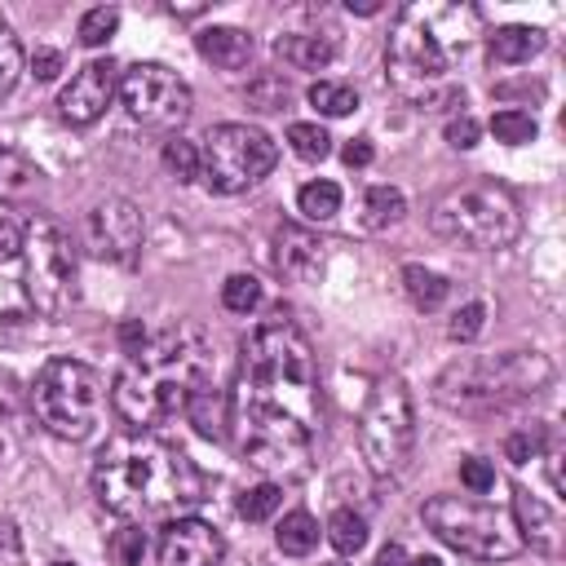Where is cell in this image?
Returning a JSON list of instances; mask_svg holds the SVG:
<instances>
[{"label": "cell", "instance_id": "1", "mask_svg": "<svg viewBox=\"0 0 566 566\" xmlns=\"http://www.w3.org/2000/svg\"><path fill=\"white\" fill-rule=\"evenodd\" d=\"M318 367L292 318H265L243 336L239 380L230 394V429L239 455L270 478H301L318 433Z\"/></svg>", "mask_w": 566, "mask_h": 566}, {"label": "cell", "instance_id": "2", "mask_svg": "<svg viewBox=\"0 0 566 566\" xmlns=\"http://www.w3.org/2000/svg\"><path fill=\"white\" fill-rule=\"evenodd\" d=\"M208 491L199 464L168 438L150 429H124L106 438L93 464V495L106 513L124 522L181 517Z\"/></svg>", "mask_w": 566, "mask_h": 566}, {"label": "cell", "instance_id": "3", "mask_svg": "<svg viewBox=\"0 0 566 566\" xmlns=\"http://www.w3.org/2000/svg\"><path fill=\"white\" fill-rule=\"evenodd\" d=\"M212 363L217 358L208 332L199 323H172L128 349L124 367L115 371L111 402L119 420L133 429L168 424L177 411L190 407L199 389H208Z\"/></svg>", "mask_w": 566, "mask_h": 566}, {"label": "cell", "instance_id": "4", "mask_svg": "<svg viewBox=\"0 0 566 566\" xmlns=\"http://www.w3.org/2000/svg\"><path fill=\"white\" fill-rule=\"evenodd\" d=\"M478 22H482V13L469 4H407V9H398L389 44H385L389 84L416 106L455 102L460 88L451 84V57H455V49L464 53L469 40L447 44V35H460L464 27H478Z\"/></svg>", "mask_w": 566, "mask_h": 566}, {"label": "cell", "instance_id": "5", "mask_svg": "<svg viewBox=\"0 0 566 566\" xmlns=\"http://www.w3.org/2000/svg\"><path fill=\"white\" fill-rule=\"evenodd\" d=\"M553 385V363L539 349H509L486 358H460L438 376V402L455 411H495L526 402Z\"/></svg>", "mask_w": 566, "mask_h": 566}, {"label": "cell", "instance_id": "6", "mask_svg": "<svg viewBox=\"0 0 566 566\" xmlns=\"http://www.w3.org/2000/svg\"><path fill=\"white\" fill-rule=\"evenodd\" d=\"M429 230L473 252H500L522 234V203L495 177H469L433 199Z\"/></svg>", "mask_w": 566, "mask_h": 566}, {"label": "cell", "instance_id": "7", "mask_svg": "<svg viewBox=\"0 0 566 566\" xmlns=\"http://www.w3.org/2000/svg\"><path fill=\"white\" fill-rule=\"evenodd\" d=\"M420 517L447 548H455L473 562H509L526 548L513 513L500 504L473 500V495H433V500H424Z\"/></svg>", "mask_w": 566, "mask_h": 566}, {"label": "cell", "instance_id": "8", "mask_svg": "<svg viewBox=\"0 0 566 566\" xmlns=\"http://www.w3.org/2000/svg\"><path fill=\"white\" fill-rule=\"evenodd\" d=\"M102 376L80 358H49L31 385V407L40 424L66 442H80L102 420Z\"/></svg>", "mask_w": 566, "mask_h": 566}, {"label": "cell", "instance_id": "9", "mask_svg": "<svg viewBox=\"0 0 566 566\" xmlns=\"http://www.w3.org/2000/svg\"><path fill=\"white\" fill-rule=\"evenodd\" d=\"M22 287H27V301L44 318L66 314L75 305V296H80L75 243L49 217H31V226L22 230Z\"/></svg>", "mask_w": 566, "mask_h": 566}, {"label": "cell", "instance_id": "10", "mask_svg": "<svg viewBox=\"0 0 566 566\" xmlns=\"http://www.w3.org/2000/svg\"><path fill=\"white\" fill-rule=\"evenodd\" d=\"M416 442V407H411V389L402 376H380L363 402L358 416V447L363 460L371 464V473L389 478L407 464Z\"/></svg>", "mask_w": 566, "mask_h": 566}, {"label": "cell", "instance_id": "11", "mask_svg": "<svg viewBox=\"0 0 566 566\" xmlns=\"http://www.w3.org/2000/svg\"><path fill=\"white\" fill-rule=\"evenodd\" d=\"M274 159H279V146L270 133L252 124H217L199 146V177L217 195H239L256 186L274 168Z\"/></svg>", "mask_w": 566, "mask_h": 566}, {"label": "cell", "instance_id": "12", "mask_svg": "<svg viewBox=\"0 0 566 566\" xmlns=\"http://www.w3.org/2000/svg\"><path fill=\"white\" fill-rule=\"evenodd\" d=\"M119 553L124 566H217L226 539L203 517H172L159 531H124Z\"/></svg>", "mask_w": 566, "mask_h": 566}, {"label": "cell", "instance_id": "13", "mask_svg": "<svg viewBox=\"0 0 566 566\" xmlns=\"http://www.w3.org/2000/svg\"><path fill=\"white\" fill-rule=\"evenodd\" d=\"M124 111L155 133H172L190 119V84L164 62H133L119 75Z\"/></svg>", "mask_w": 566, "mask_h": 566}, {"label": "cell", "instance_id": "14", "mask_svg": "<svg viewBox=\"0 0 566 566\" xmlns=\"http://www.w3.org/2000/svg\"><path fill=\"white\" fill-rule=\"evenodd\" d=\"M142 239H146V217L133 199H102L88 208L84 217V243L93 256L102 261H115V265H133L137 252H142Z\"/></svg>", "mask_w": 566, "mask_h": 566}, {"label": "cell", "instance_id": "15", "mask_svg": "<svg viewBox=\"0 0 566 566\" xmlns=\"http://www.w3.org/2000/svg\"><path fill=\"white\" fill-rule=\"evenodd\" d=\"M115 93H119V66H115L111 57H93V62H84V66L71 75V84L62 88L57 115H62L66 124H75V128H88V124H97V119L106 115V106H111Z\"/></svg>", "mask_w": 566, "mask_h": 566}, {"label": "cell", "instance_id": "16", "mask_svg": "<svg viewBox=\"0 0 566 566\" xmlns=\"http://www.w3.org/2000/svg\"><path fill=\"white\" fill-rule=\"evenodd\" d=\"M274 270L283 279H296V283H310L323 274V261H327V243L301 226H279L274 230V252H270Z\"/></svg>", "mask_w": 566, "mask_h": 566}, {"label": "cell", "instance_id": "17", "mask_svg": "<svg viewBox=\"0 0 566 566\" xmlns=\"http://www.w3.org/2000/svg\"><path fill=\"white\" fill-rule=\"evenodd\" d=\"M336 49H340V40L332 31H323V35L318 31H292V35L274 40V53L296 71H323L336 57Z\"/></svg>", "mask_w": 566, "mask_h": 566}, {"label": "cell", "instance_id": "18", "mask_svg": "<svg viewBox=\"0 0 566 566\" xmlns=\"http://www.w3.org/2000/svg\"><path fill=\"white\" fill-rule=\"evenodd\" d=\"M199 53L221 71H239L252 57V35L239 27H208L199 31Z\"/></svg>", "mask_w": 566, "mask_h": 566}, {"label": "cell", "instance_id": "19", "mask_svg": "<svg viewBox=\"0 0 566 566\" xmlns=\"http://www.w3.org/2000/svg\"><path fill=\"white\" fill-rule=\"evenodd\" d=\"M517 531H522V544H531V548H539V553H553L557 548V517L531 495V491H522L517 486Z\"/></svg>", "mask_w": 566, "mask_h": 566}, {"label": "cell", "instance_id": "20", "mask_svg": "<svg viewBox=\"0 0 566 566\" xmlns=\"http://www.w3.org/2000/svg\"><path fill=\"white\" fill-rule=\"evenodd\" d=\"M40 168L22 155V150H13V146H0V203H22V199H31L35 190H40Z\"/></svg>", "mask_w": 566, "mask_h": 566}, {"label": "cell", "instance_id": "21", "mask_svg": "<svg viewBox=\"0 0 566 566\" xmlns=\"http://www.w3.org/2000/svg\"><path fill=\"white\" fill-rule=\"evenodd\" d=\"M544 49V31L539 27H500L495 35H491V44H486V53H491V62H500V66H522V62H531L535 53Z\"/></svg>", "mask_w": 566, "mask_h": 566}, {"label": "cell", "instance_id": "22", "mask_svg": "<svg viewBox=\"0 0 566 566\" xmlns=\"http://www.w3.org/2000/svg\"><path fill=\"white\" fill-rule=\"evenodd\" d=\"M274 544H279V553H287V557H305V553L318 548V522H314L305 509H292V513L279 522Z\"/></svg>", "mask_w": 566, "mask_h": 566}, {"label": "cell", "instance_id": "23", "mask_svg": "<svg viewBox=\"0 0 566 566\" xmlns=\"http://www.w3.org/2000/svg\"><path fill=\"white\" fill-rule=\"evenodd\" d=\"M402 287H407L416 310H438L451 296V283L438 270H424V265H402Z\"/></svg>", "mask_w": 566, "mask_h": 566}, {"label": "cell", "instance_id": "24", "mask_svg": "<svg viewBox=\"0 0 566 566\" xmlns=\"http://www.w3.org/2000/svg\"><path fill=\"white\" fill-rule=\"evenodd\" d=\"M186 416L195 420V429L203 438H226V424H230V398L226 394H212V389H199L186 407Z\"/></svg>", "mask_w": 566, "mask_h": 566}, {"label": "cell", "instance_id": "25", "mask_svg": "<svg viewBox=\"0 0 566 566\" xmlns=\"http://www.w3.org/2000/svg\"><path fill=\"white\" fill-rule=\"evenodd\" d=\"M402 212H407V199H402V190H394V186H371V190L363 195V226H367V230H385V226H394Z\"/></svg>", "mask_w": 566, "mask_h": 566}, {"label": "cell", "instance_id": "26", "mask_svg": "<svg viewBox=\"0 0 566 566\" xmlns=\"http://www.w3.org/2000/svg\"><path fill=\"white\" fill-rule=\"evenodd\" d=\"M296 208L305 221H332L340 212V186L336 181H305L296 190Z\"/></svg>", "mask_w": 566, "mask_h": 566}, {"label": "cell", "instance_id": "27", "mask_svg": "<svg viewBox=\"0 0 566 566\" xmlns=\"http://www.w3.org/2000/svg\"><path fill=\"white\" fill-rule=\"evenodd\" d=\"M305 97H310V106H314L318 115H332V119L358 111V93H354L349 84H340V80H318V84H310Z\"/></svg>", "mask_w": 566, "mask_h": 566}, {"label": "cell", "instance_id": "28", "mask_svg": "<svg viewBox=\"0 0 566 566\" xmlns=\"http://www.w3.org/2000/svg\"><path fill=\"white\" fill-rule=\"evenodd\" d=\"M491 133H495V142H504V146H526V142H535V133H539V124H535V115L531 111H495L491 115Z\"/></svg>", "mask_w": 566, "mask_h": 566}, {"label": "cell", "instance_id": "29", "mask_svg": "<svg viewBox=\"0 0 566 566\" xmlns=\"http://www.w3.org/2000/svg\"><path fill=\"white\" fill-rule=\"evenodd\" d=\"M327 539H332V548L336 553H358L363 544H367V522L354 513V509H336L332 513V522H327Z\"/></svg>", "mask_w": 566, "mask_h": 566}, {"label": "cell", "instance_id": "30", "mask_svg": "<svg viewBox=\"0 0 566 566\" xmlns=\"http://www.w3.org/2000/svg\"><path fill=\"white\" fill-rule=\"evenodd\" d=\"M115 31H119V9H115V4H97V9H88V13L80 18V27H75V35H80L84 49H102Z\"/></svg>", "mask_w": 566, "mask_h": 566}, {"label": "cell", "instance_id": "31", "mask_svg": "<svg viewBox=\"0 0 566 566\" xmlns=\"http://www.w3.org/2000/svg\"><path fill=\"white\" fill-rule=\"evenodd\" d=\"M287 102H292V88H287L283 75H256V80L248 84V106L261 111V115H274V111H283Z\"/></svg>", "mask_w": 566, "mask_h": 566}, {"label": "cell", "instance_id": "32", "mask_svg": "<svg viewBox=\"0 0 566 566\" xmlns=\"http://www.w3.org/2000/svg\"><path fill=\"white\" fill-rule=\"evenodd\" d=\"M287 146H292L301 159L318 164V159H327L332 137H327V128H318V124H287Z\"/></svg>", "mask_w": 566, "mask_h": 566}, {"label": "cell", "instance_id": "33", "mask_svg": "<svg viewBox=\"0 0 566 566\" xmlns=\"http://www.w3.org/2000/svg\"><path fill=\"white\" fill-rule=\"evenodd\" d=\"M221 305H226L230 314H252V310L261 305V283H256L252 274H230V279L221 283Z\"/></svg>", "mask_w": 566, "mask_h": 566}, {"label": "cell", "instance_id": "34", "mask_svg": "<svg viewBox=\"0 0 566 566\" xmlns=\"http://www.w3.org/2000/svg\"><path fill=\"white\" fill-rule=\"evenodd\" d=\"M279 504H283V486H279V482H261V486H248V491L239 495V517L265 522Z\"/></svg>", "mask_w": 566, "mask_h": 566}, {"label": "cell", "instance_id": "35", "mask_svg": "<svg viewBox=\"0 0 566 566\" xmlns=\"http://www.w3.org/2000/svg\"><path fill=\"white\" fill-rule=\"evenodd\" d=\"M18 75H22V44H18L13 27L0 18V97H9V93H13Z\"/></svg>", "mask_w": 566, "mask_h": 566}, {"label": "cell", "instance_id": "36", "mask_svg": "<svg viewBox=\"0 0 566 566\" xmlns=\"http://www.w3.org/2000/svg\"><path fill=\"white\" fill-rule=\"evenodd\" d=\"M164 168H168L177 181H195V177H199V146L186 142V137L164 142Z\"/></svg>", "mask_w": 566, "mask_h": 566}, {"label": "cell", "instance_id": "37", "mask_svg": "<svg viewBox=\"0 0 566 566\" xmlns=\"http://www.w3.org/2000/svg\"><path fill=\"white\" fill-rule=\"evenodd\" d=\"M544 442H548V429L544 424H531V429H517L504 438V455L513 464H526V460H539L544 455Z\"/></svg>", "mask_w": 566, "mask_h": 566}, {"label": "cell", "instance_id": "38", "mask_svg": "<svg viewBox=\"0 0 566 566\" xmlns=\"http://www.w3.org/2000/svg\"><path fill=\"white\" fill-rule=\"evenodd\" d=\"M482 327H486V305H482V301H469V305H460V310H455V318L447 323V336H451V340H460V345H469Z\"/></svg>", "mask_w": 566, "mask_h": 566}, {"label": "cell", "instance_id": "39", "mask_svg": "<svg viewBox=\"0 0 566 566\" xmlns=\"http://www.w3.org/2000/svg\"><path fill=\"white\" fill-rule=\"evenodd\" d=\"M460 482H464L473 495H486V491H495V469H491L482 455H469V460H460Z\"/></svg>", "mask_w": 566, "mask_h": 566}, {"label": "cell", "instance_id": "40", "mask_svg": "<svg viewBox=\"0 0 566 566\" xmlns=\"http://www.w3.org/2000/svg\"><path fill=\"white\" fill-rule=\"evenodd\" d=\"M478 133H482V128H478V119H473V115H464V111L447 119V142H451L455 150H469V146H478Z\"/></svg>", "mask_w": 566, "mask_h": 566}, {"label": "cell", "instance_id": "41", "mask_svg": "<svg viewBox=\"0 0 566 566\" xmlns=\"http://www.w3.org/2000/svg\"><path fill=\"white\" fill-rule=\"evenodd\" d=\"M18 252H22V226L9 221V217H0V265L13 261Z\"/></svg>", "mask_w": 566, "mask_h": 566}, {"label": "cell", "instance_id": "42", "mask_svg": "<svg viewBox=\"0 0 566 566\" xmlns=\"http://www.w3.org/2000/svg\"><path fill=\"white\" fill-rule=\"evenodd\" d=\"M31 71H35V80H53V75L62 71V53H53V49H35V53H31Z\"/></svg>", "mask_w": 566, "mask_h": 566}, {"label": "cell", "instance_id": "43", "mask_svg": "<svg viewBox=\"0 0 566 566\" xmlns=\"http://www.w3.org/2000/svg\"><path fill=\"white\" fill-rule=\"evenodd\" d=\"M371 155H376V150H371V142H367V137H354V142L340 150V159H345L349 168H367V164H371Z\"/></svg>", "mask_w": 566, "mask_h": 566}, {"label": "cell", "instance_id": "44", "mask_svg": "<svg viewBox=\"0 0 566 566\" xmlns=\"http://www.w3.org/2000/svg\"><path fill=\"white\" fill-rule=\"evenodd\" d=\"M376 566H411V562H407L402 544H385V548L376 553Z\"/></svg>", "mask_w": 566, "mask_h": 566}, {"label": "cell", "instance_id": "45", "mask_svg": "<svg viewBox=\"0 0 566 566\" xmlns=\"http://www.w3.org/2000/svg\"><path fill=\"white\" fill-rule=\"evenodd\" d=\"M349 13H380V0H345Z\"/></svg>", "mask_w": 566, "mask_h": 566}, {"label": "cell", "instance_id": "46", "mask_svg": "<svg viewBox=\"0 0 566 566\" xmlns=\"http://www.w3.org/2000/svg\"><path fill=\"white\" fill-rule=\"evenodd\" d=\"M411 566H442V562H438V557H416Z\"/></svg>", "mask_w": 566, "mask_h": 566}, {"label": "cell", "instance_id": "47", "mask_svg": "<svg viewBox=\"0 0 566 566\" xmlns=\"http://www.w3.org/2000/svg\"><path fill=\"white\" fill-rule=\"evenodd\" d=\"M323 566H345V562H323Z\"/></svg>", "mask_w": 566, "mask_h": 566}, {"label": "cell", "instance_id": "48", "mask_svg": "<svg viewBox=\"0 0 566 566\" xmlns=\"http://www.w3.org/2000/svg\"><path fill=\"white\" fill-rule=\"evenodd\" d=\"M53 566H71V562H53Z\"/></svg>", "mask_w": 566, "mask_h": 566}]
</instances>
